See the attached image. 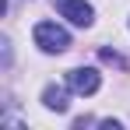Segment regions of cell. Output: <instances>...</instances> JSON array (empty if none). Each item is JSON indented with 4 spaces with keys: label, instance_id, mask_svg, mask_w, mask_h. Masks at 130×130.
<instances>
[{
    "label": "cell",
    "instance_id": "7a4b0ae2",
    "mask_svg": "<svg viewBox=\"0 0 130 130\" xmlns=\"http://www.w3.org/2000/svg\"><path fill=\"white\" fill-rule=\"evenodd\" d=\"M99 85H102V77H99L95 67H74V70H67V88L77 91V95H95Z\"/></svg>",
    "mask_w": 130,
    "mask_h": 130
},
{
    "label": "cell",
    "instance_id": "3957f363",
    "mask_svg": "<svg viewBox=\"0 0 130 130\" xmlns=\"http://www.w3.org/2000/svg\"><path fill=\"white\" fill-rule=\"evenodd\" d=\"M56 7H60V14H63L67 21L81 25V28H88V25H91V18H95L91 4H85V0H56Z\"/></svg>",
    "mask_w": 130,
    "mask_h": 130
},
{
    "label": "cell",
    "instance_id": "277c9868",
    "mask_svg": "<svg viewBox=\"0 0 130 130\" xmlns=\"http://www.w3.org/2000/svg\"><path fill=\"white\" fill-rule=\"evenodd\" d=\"M42 102H46V109H56V112H67V88H56V85H49L42 91Z\"/></svg>",
    "mask_w": 130,
    "mask_h": 130
},
{
    "label": "cell",
    "instance_id": "6da1fadb",
    "mask_svg": "<svg viewBox=\"0 0 130 130\" xmlns=\"http://www.w3.org/2000/svg\"><path fill=\"white\" fill-rule=\"evenodd\" d=\"M32 35H35V46H39L42 53H63L67 46H70L67 28H60L56 21H39Z\"/></svg>",
    "mask_w": 130,
    "mask_h": 130
}]
</instances>
